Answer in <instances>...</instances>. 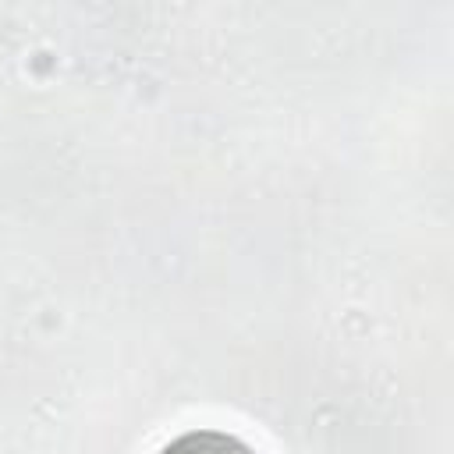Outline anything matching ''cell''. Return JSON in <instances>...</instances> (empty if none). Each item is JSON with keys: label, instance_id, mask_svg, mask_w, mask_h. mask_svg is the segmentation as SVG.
I'll use <instances>...</instances> for the list:
<instances>
[{"label": "cell", "instance_id": "6da1fadb", "mask_svg": "<svg viewBox=\"0 0 454 454\" xmlns=\"http://www.w3.org/2000/svg\"><path fill=\"white\" fill-rule=\"evenodd\" d=\"M160 454H255L241 436L220 433V429H192L170 440Z\"/></svg>", "mask_w": 454, "mask_h": 454}]
</instances>
